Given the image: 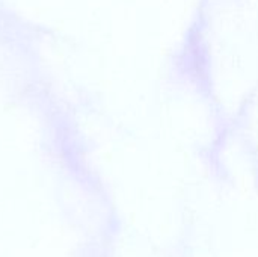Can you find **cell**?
Returning a JSON list of instances; mask_svg holds the SVG:
<instances>
[]
</instances>
